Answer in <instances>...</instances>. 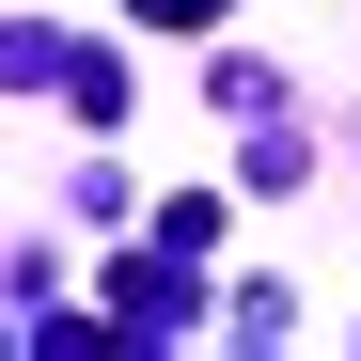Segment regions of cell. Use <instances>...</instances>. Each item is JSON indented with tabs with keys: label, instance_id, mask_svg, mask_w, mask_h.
<instances>
[{
	"label": "cell",
	"instance_id": "cell-1",
	"mask_svg": "<svg viewBox=\"0 0 361 361\" xmlns=\"http://www.w3.org/2000/svg\"><path fill=\"white\" fill-rule=\"evenodd\" d=\"M157 252H220V189H173L157 204Z\"/></svg>",
	"mask_w": 361,
	"mask_h": 361
},
{
	"label": "cell",
	"instance_id": "cell-2",
	"mask_svg": "<svg viewBox=\"0 0 361 361\" xmlns=\"http://www.w3.org/2000/svg\"><path fill=\"white\" fill-rule=\"evenodd\" d=\"M16 79H63V32H16V16H0V94H16Z\"/></svg>",
	"mask_w": 361,
	"mask_h": 361
},
{
	"label": "cell",
	"instance_id": "cell-3",
	"mask_svg": "<svg viewBox=\"0 0 361 361\" xmlns=\"http://www.w3.org/2000/svg\"><path fill=\"white\" fill-rule=\"evenodd\" d=\"M235 0H126V32H220Z\"/></svg>",
	"mask_w": 361,
	"mask_h": 361
}]
</instances>
